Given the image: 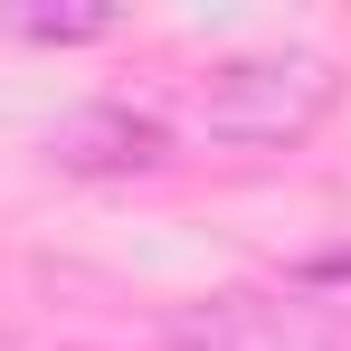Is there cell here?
Here are the masks:
<instances>
[{
	"instance_id": "1",
	"label": "cell",
	"mask_w": 351,
	"mask_h": 351,
	"mask_svg": "<svg viewBox=\"0 0 351 351\" xmlns=\"http://www.w3.org/2000/svg\"><path fill=\"white\" fill-rule=\"evenodd\" d=\"M332 95H342V76L323 58H304V48H256V58L209 66V86H199V133H209V143H237V152H285V143H304L313 123L332 114Z\"/></svg>"
},
{
	"instance_id": "2",
	"label": "cell",
	"mask_w": 351,
	"mask_h": 351,
	"mask_svg": "<svg viewBox=\"0 0 351 351\" xmlns=\"http://www.w3.org/2000/svg\"><path fill=\"white\" fill-rule=\"evenodd\" d=\"M48 152H58L66 171H162L171 162V133H162V114H133V105H76V114L48 133Z\"/></svg>"
},
{
	"instance_id": "3",
	"label": "cell",
	"mask_w": 351,
	"mask_h": 351,
	"mask_svg": "<svg viewBox=\"0 0 351 351\" xmlns=\"http://www.w3.org/2000/svg\"><path fill=\"white\" fill-rule=\"evenodd\" d=\"M171 351H304V332L266 294H209L171 313Z\"/></svg>"
},
{
	"instance_id": "4",
	"label": "cell",
	"mask_w": 351,
	"mask_h": 351,
	"mask_svg": "<svg viewBox=\"0 0 351 351\" xmlns=\"http://www.w3.org/2000/svg\"><path fill=\"white\" fill-rule=\"evenodd\" d=\"M19 38H48V48H76V38H105L114 10H10Z\"/></svg>"
},
{
	"instance_id": "5",
	"label": "cell",
	"mask_w": 351,
	"mask_h": 351,
	"mask_svg": "<svg viewBox=\"0 0 351 351\" xmlns=\"http://www.w3.org/2000/svg\"><path fill=\"white\" fill-rule=\"evenodd\" d=\"M304 276H313V285H351V247H332V256H313Z\"/></svg>"
}]
</instances>
